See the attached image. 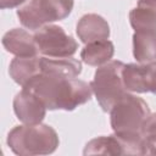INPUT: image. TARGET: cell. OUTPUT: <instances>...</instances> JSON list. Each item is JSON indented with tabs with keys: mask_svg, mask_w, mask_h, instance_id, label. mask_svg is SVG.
Masks as SVG:
<instances>
[{
	"mask_svg": "<svg viewBox=\"0 0 156 156\" xmlns=\"http://www.w3.org/2000/svg\"><path fill=\"white\" fill-rule=\"evenodd\" d=\"M76 32L80 41L84 44L96 40L108 39L110 26L107 21L98 13H87L80 17L77 23Z\"/></svg>",
	"mask_w": 156,
	"mask_h": 156,
	"instance_id": "9c48e42d",
	"label": "cell"
},
{
	"mask_svg": "<svg viewBox=\"0 0 156 156\" xmlns=\"http://www.w3.org/2000/svg\"><path fill=\"white\" fill-rule=\"evenodd\" d=\"M27 0H0V7L2 10H5V9H13V7H17V6L22 5Z\"/></svg>",
	"mask_w": 156,
	"mask_h": 156,
	"instance_id": "ac0fdd59",
	"label": "cell"
},
{
	"mask_svg": "<svg viewBox=\"0 0 156 156\" xmlns=\"http://www.w3.org/2000/svg\"><path fill=\"white\" fill-rule=\"evenodd\" d=\"M122 76L127 91L156 94V61L124 65Z\"/></svg>",
	"mask_w": 156,
	"mask_h": 156,
	"instance_id": "8992f818",
	"label": "cell"
},
{
	"mask_svg": "<svg viewBox=\"0 0 156 156\" xmlns=\"http://www.w3.org/2000/svg\"><path fill=\"white\" fill-rule=\"evenodd\" d=\"M13 111L22 123L38 124L46 115V106L33 91L22 88L13 99Z\"/></svg>",
	"mask_w": 156,
	"mask_h": 156,
	"instance_id": "52a82bcc",
	"label": "cell"
},
{
	"mask_svg": "<svg viewBox=\"0 0 156 156\" xmlns=\"http://www.w3.org/2000/svg\"><path fill=\"white\" fill-rule=\"evenodd\" d=\"M33 91L49 110L73 111L91 99L90 84L78 78L44 73L35 76L24 87Z\"/></svg>",
	"mask_w": 156,
	"mask_h": 156,
	"instance_id": "6da1fadb",
	"label": "cell"
},
{
	"mask_svg": "<svg viewBox=\"0 0 156 156\" xmlns=\"http://www.w3.org/2000/svg\"><path fill=\"white\" fill-rule=\"evenodd\" d=\"M17 17L21 24L30 30H38L56 21L45 0H30L17 10Z\"/></svg>",
	"mask_w": 156,
	"mask_h": 156,
	"instance_id": "ba28073f",
	"label": "cell"
},
{
	"mask_svg": "<svg viewBox=\"0 0 156 156\" xmlns=\"http://www.w3.org/2000/svg\"><path fill=\"white\" fill-rule=\"evenodd\" d=\"M123 67L124 63L122 61L112 60L100 66L95 71L90 87L96 101L105 112H110L112 106L126 93H128L123 83Z\"/></svg>",
	"mask_w": 156,
	"mask_h": 156,
	"instance_id": "277c9868",
	"label": "cell"
},
{
	"mask_svg": "<svg viewBox=\"0 0 156 156\" xmlns=\"http://www.w3.org/2000/svg\"><path fill=\"white\" fill-rule=\"evenodd\" d=\"M139 1H141L143 4H145V5H147V6L154 7V9L156 10V0H139Z\"/></svg>",
	"mask_w": 156,
	"mask_h": 156,
	"instance_id": "d6986e66",
	"label": "cell"
},
{
	"mask_svg": "<svg viewBox=\"0 0 156 156\" xmlns=\"http://www.w3.org/2000/svg\"><path fill=\"white\" fill-rule=\"evenodd\" d=\"M58 144V135L49 124L17 126L7 135V145L21 156L49 155L57 149Z\"/></svg>",
	"mask_w": 156,
	"mask_h": 156,
	"instance_id": "3957f363",
	"label": "cell"
},
{
	"mask_svg": "<svg viewBox=\"0 0 156 156\" xmlns=\"http://www.w3.org/2000/svg\"><path fill=\"white\" fill-rule=\"evenodd\" d=\"M33 35L39 52L48 57H71L78 49L73 37L56 24H45Z\"/></svg>",
	"mask_w": 156,
	"mask_h": 156,
	"instance_id": "5b68a950",
	"label": "cell"
},
{
	"mask_svg": "<svg viewBox=\"0 0 156 156\" xmlns=\"http://www.w3.org/2000/svg\"><path fill=\"white\" fill-rule=\"evenodd\" d=\"M141 136L150 150V155H156V113H150L144 122Z\"/></svg>",
	"mask_w": 156,
	"mask_h": 156,
	"instance_id": "2e32d148",
	"label": "cell"
},
{
	"mask_svg": "<svg viewBox=\"0 0 156 156\" xmlns=\"http://www.w3.org/2000/svg\"><path fill=\"white\" fill-rule=\"evenodd\" d=\"M133 55L139 63L156 61V29L134 32Z\"/></svg>",
	"mask_w": 156,
	"mask_h": 156,
	"instance_id": "7c38bea8",
	"label": "cell"
},
{
	"mask_svg": "<svg viewBox=\"0 0 156 156\" xmlns=\"http://www.w3.org/2000/svg\"><path fill=\"white\" fill-rule=\"evenodd\" d=\"M2 45L7 52L20 57L35 56L39 52L34 35L21 28H13L6 32L2 37Z\"/></svg>",
	"mask_w": 156,
	"mask_h": 156,
	"instance_id": "30bf717a",
	"label": "cell"
},
{
	"mask_svg": "<svg viewBox=\"0 0 156 156\" xmlns=\"http://www.w3.org/2000/svg\"><path fill=\"white\" fill-rule=\"evenodd\" d=\"M113 54H115L113 43L107 39H104V40L88 43L80 51V58L84 63L89 66L100 67L106 62L111 61Z\"/></svg>",
	"mask_w": 156,
	"mask_h": 156,
	"instance_id": "4fadbf2b",
	"label": "cell"
},
{
	"mask_svg": "<svg viewBox=\"0 0 156 156\" xmlns=\"http://www.w3.org/2000/svg\"><path fill=\"white\" fill-rule=\"evenodd\" d=\"M149 115L147 104L129 93H126L110 110L111 127L123 143L124 155H150L141 136V128Z\"/></svg>",
	"mask_w": 156,
	"mask_h": 156,
	"instance_id": "7a4b0ae2",
	"label": "cell"
},
{
	"mask_svg": "<svg viewBox=\"0 0 156 156\" xmlns=\"http://www.w3.org/2000/svg\"><path fill=\"white\" fill-rule=\"evenodd\" d=\"M41 57L38 55L35 56H27V57H20L16 56L10 63L9 73L10 77L21 87H24L30 79H33L35 76L41 73Z\"/></svg>",
	"mask_w": 156,
	"mask_h": 156,
	"instance_id": "8fae6325",
	"label": "cell"
},
{
	"mask_svg": "<svg viewBox=\"0 0 156 156\" xmlns=\"http://www.w3.org/2000/svg\"><path fill=\"white\" fill-rule=\"evenodd\" d=\"M84 155H124V146L122 140L116 135L98 136L87 143Z\"/></svg>",
	"mask_w": 156,
	"mask_h": 156,
	"instance_id": "9a60e30c",
	"label": "cell"
},
{
	"mask_svg": "<svg viewBox=\"0 0 156 156\" xmlns=\"http://www.w3.org/2000/svg\"><path fill=\"white\" fill-rule=\"evenodd\" d=\"M41 72L77 78L82 72V63L73 57H41Z\"/></svg>",
	"mask_w": 156,
	"mask_h": 156,
	"instance_id": "5bb4252c",
	"label": "cell"
},
{
	"mask_svg": "<svg viewBox=\"0 0 156 156\" xmlns=\"http://www.w3.org/2000/svg\"><path fill=\"white\" fill-rule=\"evenodd\" d=\"M56 21L68 17L73 9V0H45Z\"/></svg>",
	"mask_w": 156,
	"mask_h": 156,
	"instance_id": "e0dca14e",
	"label": "cell"
}]
</instances>
